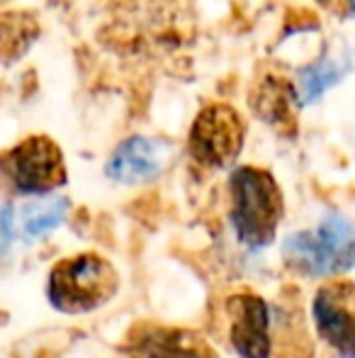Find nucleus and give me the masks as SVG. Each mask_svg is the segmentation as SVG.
<instances>
[{"instance_id":"0eeeda50","label":"nucleus","mask_w":355,"mask_h":358,"mask_svg":"<svg viewBox=\"0 0 355 358\" xmlns=\"http://www.w3.org/2000/svg\"><path fill=\"white\" fill-rule=\"evenodd\" d=\"M229 339L241 358H268L270 317L266 302L251 292L232 295L227 300Z\"/></svg>"},{"instance_id":"6e6552de","label":"nucleus","mask_w":355,"mask_h":358,"mask_svg":"<svg viewBox=\"0 0 355 358\" xmlns=\"http://www.w3.org/2000/svg\"><path fill=\"white\" fill-rule=\"evenodd\" d=\"M166 164V149L149 137H132L117 146L107 164V176L117 183H146L156 178Z\"/></svg>"},{"instance_id":"f8f14e48","label":"nucleus","mask_w":355,"mask_h":358,"mask_svg":"<svg viewBox=\"0 0 355 358\" xmlns=\"http://www.w3.org/2000/svg\"><path fill=\"white\" fill-rule=\"evenodd\" d=\"M324 3H333V0H324ZM336 3H338V0H336ZM343 3H346V5H351V0H343Z\"/></svg>"},{"instance_id":"423d86ee","label":"nucleus","mask_w":355,"mask_h":358,"mask_svg":"<svg viewBox=\"0 0 355 358\" xmlns=\"http://www.w3.org/2000/svg\"><path fill=\"white\" fill-rule=\"evenodd\" d=\"M314 322L317 329L343 358H353V283L336 280L319 287L314 297Z\"/></svg>"},{"instance_id":"9b49d317","label":"nucleus","mask_w":355,"mask_h":358,"mask_svg":"<svg viewBox=\"0 0 355 358\" xmlns=\"http://www.w3.org/2000/svg\"><path fill=\"white\" fill-rule=\"evenodd\" d=\"M66 215V200H54L47 205H32L27 208L22 220V229L27 236H42L47 231H52L54 227H59Z\"/></svg>"},{"instance_id":"7ed1b4c3","label":"nucleus","mask_w":355,"mask_h":358,"mask_svg":"<svg viewBox=\"0 0 355 358\" xmlns=\"http://www.w3.org/2000/svg\"><path fill=\"white\" fill-rule=\"evenodd\" d=\"M282 256L287 266L309 278L341 273L353 266V229L341 215H328L317 229L287 236Z\"/></svg>"},{"instance_id":"39448f33","label":"nucleus","mask_w":355,"mask_h":358,"mask_svg":"<svg viewBox=\"0 0 355 358\" xmlns=\"http://www.w3.org/2000/svg\"><path fill=\"white\" fill-rule=\"evenodd\" d=\"M246 122L227 103H209L195 117L190 127L188 149L197 164L207 169H224L243 149Z\"/></svg>"},{"instance_id":"f03ea898","label":"nucleus","mask_w":355,"mask_h":358,"mask_svg":"<svg viewBox=\"0 0 355 358\" xmlns=\"http://www.w3.org/2000/svg\"><path fill=\"white\" fill-rule=\"evenodd\" d=\"M119 278L114 266L98 254H78L59 261L49 273V302L63 315H83L114 297Z\"/></svg>"},{"instance_id":"f257e3e1","label":"nucleus","mask_w":355,"mask_h":358,"mask_svg":"<svg viewBox=\"0 0 355 358\" xmlns=\"http://www.w3.org/2000/svg\"><path fill=\"white\" fill-rule=\"evenodd\" d=\"M232 222L236 236L251 249L268 246L282 220L285 203L278 180L266 169L241 166L229 178Z\"/></svg>"},{"instance_id":"9d476101","label":"nucleus","mask_w":355,"mask_h":358,"mask_svg":"<svg viewBox=\"0 0 355 358\" xmlns=\"http://www.w3.org/2000/svg\"><path fill=\"white\" fill-rule=\"evenodd\" d=\"M37 22L24 13H8L0 17V59L13 62L22 57L37 39Z\"/></svg>"},{"instance_id":"1a4fd4ad","label":"nucleus","mask_w":355,"mask_h":358,"mask_svg":"<svg viewBox=\"0 0 355 358\" xmlns=\"http://www.w3.org/2000/svg\"><path fill=\"white\" fill-rule=\"evenodd\" d=\"M294 103L297 93L289 85V80L280 73H263L256 80V88L251 93V108L261 115L268 124L285 134L294 132Z\"/></svg>"},{"instance_id":"20e7f679","label":"nucleus","mask_w":355,"mask_h":358,"mask_svg":"<svg viewBox=\"0 0 355 358\" xmlns=\"http://www.w3.org/2000/svg\"><path fill=\"white\" fill-rule=\"evenodd\" d=\"M0 176L17 193L44 195L66 183L63 151L52 137L32 134L0 154Z\"/></svg>"}]
</instances>
